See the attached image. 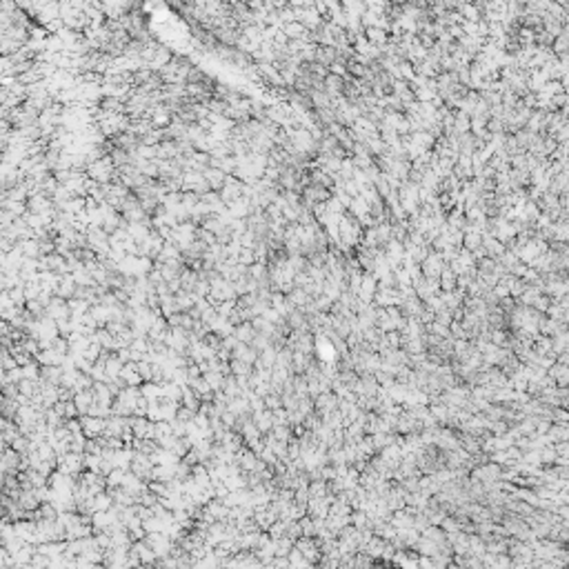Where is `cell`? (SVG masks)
<instances>
[{
  "instance_id": "cell-2",
  "label": "cell",
  "mask_w": 569,
  "mask_h": 569,
  "mask_svg": "<svg viewBox=\"0 0 569 569\" xmlns=\"http://www.w3.org/2000/svg\"><path fill=\"white\" fill-rule=\"evenodd\" d=\"M282 31H285V36L298 38L302 31H305V29H302V25H298V23H289V25H285V27H282Z\"/></svg>"
},
{
  "instance_id": "cell-1",
  "label": "cell",
  "mask_w": 569,
  "mask_h": 569,
  "mask_svg": "<svg viewBox=\"0 0 569 569\" xmlns=\"http://www.w3.org/2000/svg\"><path fill=\"white\" fill-rule=\"evenodd\" d=\"M205 180L209 183V187L212 189H220L222 191V187H225V180H227V174H222L220 169H214V167H209L207 171H205Z\"/></svg>"
}]
</instances>
